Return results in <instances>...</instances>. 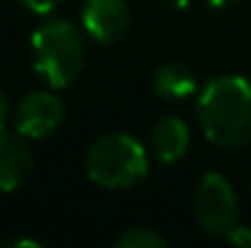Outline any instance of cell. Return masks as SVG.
Segmentation results:
<instances>
[{
  "mask_svg": "<svg viewBox=\"0 0 251 248\" xmlns=\"http://www.w3.org/2000/svg\"><path fill=\"white\" fill-rule=\"evenodd\" d=\"M198 124L205 139L225 151L251 141V81L237 73H222L198 92Z\"/></svg>",
  "mask_w": 251,
  "mask_h": 248,
  "instance_id": "6da1fadb",
  "label": "cell"
},
{
  "mask_svg": "<svg viewBox=\"0 0 251 248\" xmlns=\"http://www.w3.org/2000/svg\"><path fill=\"white\" fill-rule=\"evenodd\" d=\"M29 56L37 78L47 83V88H71L85 66L83 32L61 17L44 20L29 39Z\"/></svg>",
  "mask_w": 251,
  "mask_h": 248,
  "instance_id": "7a4b0ae2",
  "label": "cell"
},
{
  "mask_svg": "<svg viewBox=\"0 0 251 248\" xmlns=\"http://www.w3.org/2000/svg\"><path fill=\"white\" fill-rule=\"evenodd\" d=\"M151 154L137 136L127 132H110L95 139L83 158L90 182L105 190H129L149 175Z\"/></svg>",
  "mask_w": 251,
  "mask_h": 248,
  "instance_id": "3957f363",
  "label": "cell"
},
{
  "mask_svg": "<svg viewBox=\"0 0 251 248\" xmlns=\"http://www.w3.org/2000/svg\"><path fill=\"white\" fill-rule=\"evenodd\" d=\"M193 214L198 226L217 239H227L239 224V197L222 173H205L193 195Z\"/></svg>",
  "mask_w": 251,
  "mask_h": 248,
  "instance_id": "277c9868",
  "label": "cell"
},
{
  "mask_svg": "<svg viewBox=\"0 0 251 248\" xmlns=\"http://www.w3.org/2000/svg\"><path fill=\"white\" fill-rule=\"evenodd\" d=\"M66 119V105L54 92V88L47 90H32L25 97L17 100L12 107V124L15 132L25 139H47L51 136Z\"/></svg>",
  "mask_w": 251,
  "mask_h": 248,
  "instance_id": "5b68a950",
  "label": "cell"
},
{
  "mask_svg": "<svg viewBox=\"0 0 251 248\" xmlns=\"http://www.w3.org/2000/svg\"><path fill=\"white\" fill-rule=\"evenodd\" d=\"M83 32L95 44H115L132 27V10L127 0H83Z\"/></svg>",
  "mask_w": 251,
  "mask_h": 248,
  "instance_id": "8992f818",
  "label": "cell"
},
{
  "mask_svg": "<svg viewBox=\"0 0 251 248\" xmlns=\"http://www.w3.org/2000/svg\"><path fill=\"white\" fill-rule=\"evenodd\" d=\"M27 141L17 132H0V195L15 192L29 178L34 156Z\"/></svg>",
  "mask_w": 251,
  "mask_h": 248,
  "instance_id": "52a82bcc",
  "label": "cell"
},
{
  "mask_svg": "<svg viewBox=\"0 0 251 248\" xmlns=\"http://www.w3.org/2000/svg\"><path fill=\"white\" fill-rule=\"evenodd\" d=\"M188 149H190V129L180 117L168 114V117H161L151 127L149 154L154 161L164 165H173L188 154Z\"/></svg>",
  "mask_w": 251,
  "mask_h": 248,
  "instance_id": "ba28073f",
  "label": "cell"
},
{
  "mask_svg": "<svg viewBox=\"0 0 251 248\" xmlns=\"http://www.w3.org/2000/svg\"><path fill=\"white\" fill-rule=\"evenodd\" d=\"M154 90L168 102H180L198 92V76L190 66L180 61H168L154 73Z\"/></svg>",
  "mask_w": 251,
  "mask_h": 248,
  "instance_id": "9c48e42d",
  "label": "cell"
},
{
  "mask_svg": "<svg viewBox=\"0 0 251 248\" xmlns=\"http://www.w3.org/2000/svg\"><path fill=\"white\" fill-rule=\"evenodd\" d=\"M168 241L149 226H132L115 239V248H164Z\"/></svg>",
  "mask_w": 251,
  "mask_h": 248,
  "instance_id": "30bf717a",
  "label": "cell"
},
{
  "mask_svg": "<svg viewBox=\"0 0 251 248\" xmlns=\"http://www.w3.org/2000/svg\"><path fill=\"white\" fill-rule=\"evenodd\" d=\"M20 7H25L27 12H32V15H39V17H49L59 5H61V0H15Z\"/></svg>",
  "mask_w": 251,
  "mask_h": 248,
  "instance_id": "8fae6325",
  "label": "cell"
},
{
  "mask_svg": "<svg viewBox=\"0 0 251 248\" xmlns=\"http://www.w3.org/2000/svg\"><path fill=\"white\" fill-rule=\"evenodd\" d=\"M227 241H229V244H234V246H239V248H251V226H242V224H237V226L229 231Z\"/></svg>",
  "mask_w": 251,
  "mask_h": 248,
  "instance_id": "7c38bea8",
  "label": "cell"
},
{
  "mask_svg": "<svg viewBox=\"0 0 251 248\" xmlns=\"http://www.w3.org/2000/svg\"><path fill=\"white\" fill-rule=\"evenodd\" d=\"M10 117H12V107H10V102H7L5 92L0 90V132H5V129H7Z\"/></svg>",
  "mask_w": 251,
  "mask_h": 248,
  "instance_id": "4fadbf2b",
  "label": "cell"
},
{
  "mask_svg": "<svg viewBox=\"0 0 251 248\" xmlns=\"http://www.w3.org/2000/svg\"><path fill=\"white\" fill-rule=\"evenodd\" d=\"M7 246L15 248H42L39 241H32V239H15V241H7Z\"/></svg>",
  "mask_w": 251,
  "mask_h": 248,
  "instance_id": "5bb4252c",
  "label": "cell"
},
{
  "mask_svg": "<svg viewBox=\"0 0 251 248\" xmlns=\"http://www.w3.org/2000/svg\"><path fill=\"white\" fill-rule=\"evenodd\" d=\"M205 2H207L210 7H217V10H220V7H232V5H237L239 0H205Z\"/></svg>",
  "mask_w": 251,
  "mask_h": 248,
  "instance_id": "9a60e30c",
  "label": "cell"
}]
</instances>
